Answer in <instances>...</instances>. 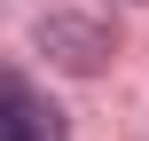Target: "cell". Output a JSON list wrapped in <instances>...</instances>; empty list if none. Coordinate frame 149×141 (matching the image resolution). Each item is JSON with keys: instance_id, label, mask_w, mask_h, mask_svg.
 I'll use <instances>...</instances> for the list:
<instances>
[{"instance_id": "cell-1", "label": "cell", "mask_w": 149, "mask_h": 141, "mask_svg": "<svg viewBox=\"0 0 149 141\" xmlns=\"http://www.w3.org/2000/svg\"><path fill=\"white\" fill-rule=\"evenodd\" d=\"M39 55H47V63H63V71H102L110 31H102V24H86V16H47V24H39Z\"/></svg>"}, {"instance_id": "cell-2", "label": "cell", "mask_w": 149, "mask_h": 141, "mask_svg": "<svg viewBox=\"0 0 149 141\" xmlns=\"http://www.w3.org/2000/svg\"><path fill=\"white\" fill-rule=\"evenodd\" d=\"M0 141H63V110L31 86H0Z\"/></svg>"}]
</instances>
